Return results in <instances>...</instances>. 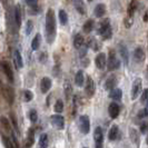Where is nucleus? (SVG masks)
I'll return each mask as SVG.
<instances>
[{
    "label": "nucleus",
    "mask_w": 148,
    "mask_h": 148,
    "mask_svg": "<svg viewBox=\"0 0 148 148\" xmlns=\"http://www.w3.org/2000/svg\"><path fill=\"white\" fill-rule=\"evenodd\" d=\"M29 119H30V121H32V123H36L38 120V114L35 109H31V110L29 111Z\"/></svg>",
    "instance_id": "nucleus-34"
},
{
    "label": "nucleus",
    "mask_w": 148,
    "mask_h": 148,
    "mask_svg": "<svg viewBox=\"0 0 148 148\" xmlns=\"http://www.w3.org/2000/svg\"><path fill=\"white\" fill-rule=\"evenodd\" d=\"M140 101L143 103V104H145V103H148V88L145 89V90L143 91V95H141Z\"/></svg>",
    "instance_id": "nucleus-37"
},
{
    "label": "nucleus",
    "mask_w": 148,
    "mask_h": 148,
    "mask_svg": "<svg viewBox=\"0 0 148 148\" xmlns=\"http://www.w3.org/2000/svg\"><path fill=\"white\" fill-rule=\"evenodd\" d=\"M137 1H132L130 3H129V6H128V16L129 17H133L134 12H135V10H136V8H137Z\"/></svg>",
    "instance_id": "nucleus-29"
},
{
    "label": "nucleus",
    "mask_w": 148,
    "mask_h": 148,
    "mask_svg": "<svg viewBox=\"0 0 148 148\" xmlns=\"http://www.w3.org/2000/svg\"><path fill=\"white\" fill-rule=\"evenodd\" d=\"M26 2H27V5H28V6H30V7H34V8H37L38 7V2H37V1H34V0H27Z\"/></svg>",
    "instance_id": "nucleus-39"
},
{
    "label": "nucleus",
    "mask_w": 148,
    "mask_h": 148,
    "mask_svg": "<svg viewBox=\"0 0 148 148\" xmlns=\"http://www.w3.org/2000/svg\"><path fill=\"white\" fill-rule=\"evenodd\" d=\"M111 36H112V29H111V27L109 28H107V29L105 30L104 32L101 34V38H103V40H108V39H110Z\"/></svg>",
    "instance_id": "nucleus-31"
},
{
    "label": "nucleus",
    "mask_w": 148,
    "mask_h": 148,
    "mask_svg": "<svg viewBox=\"0 0 148 148\" xmlns=\"http://www.w3.org/2000/svg\"><path fill=\"white\" fill-rule=\"evenodd\" d=\"M119 51H120V56L124 60V64L125 65H128V50L125 47V45H120L119 46Z\"/></svg>",
    "instance_id": "nucleus-21"
},
{
    "label": "nucleus",
    "mask_w": 148,
    "mask_h": 148,
    "mask_svg": "<svg viewBox=\"0 0 148 148\" xmlns=\"http://www.w3.org/2000/svg\"><path fill=\"white\" fill-rule=\"evenodd\" d=\"M110 27V23H109V20L108 19H106L104 21L100 22V25H99V28H98V32L101 35L103 32H104L105 30L107 29V28H109Z\"/></svg>",
    "instance_id": "nucleus-27"
},
{
    "label": "nucleus",
    "mask_w": 148,
    "mask_h": 148,
    "mask_svg": "<svg viewBox=\"0 0 148 148\" xmlns=\"http://www.w3.org/2000/svg\"><path fill=\"white\" fill-rule=\"evenodd\" d=\"M79 129L84 135H87L90 130V120L86 115H82L79 118Z\"/></svg>",
    "instance_id": "nucleus-3"
},
{
    "label": "nucleus",
    "mask_w": 148,
    "mask_h": 148,
    "mask_svg": "<svg viewBox=\"0 0 148 148\" xmlns=\"http://www.w3.org/2000/svg\"><path fill=\"white\" fill-rule=\"evenodd\" d=\"M94 12H95V16H96L97 18L104 17V15L106 14V6H105L104 3H98L96 7H95Z\"/></svg>",
    "instance_id": "nucleus-14"
},
{
    "label": "nucleus",
    "mask_w": 148,
    "mask_h": 148,
    "mask_svg": "<svg viewBox=\"0 0 148 148\" xmlns=\"http://www.w3.org/2000/svg\"><path fill=\"white\" fill-rule=\"evenodd\" d=\"M95 82L91 79V77L88 76L87 77V80H86V87H85V92L88 97H92L94 94H95Z\"/></svg>",
    "instance_id": "nucleus-6"
},
{
    "label": "nucleus",
    "mask_w": 148,
    "mask_h": 148,
    "mask_svg": "<svg viewBox=\"0 0 148 148\" xmlns=\"http://www.w3.org/2000/svg\"><path fill=\"white\" fill-rule=\"evenodd\" d=\"M108 112H109V116L110 118L116 119L119 116V112H120V107L118 104L116 103H111L108 107Z\"/></svg>",
    "instance_id": "nucleus-9"
},
{
    "label": "nucleus",
    "mask_w": 148,
    "mask_h": 148,
    "mask_svg": "<svg viewBox=\"0 0 148 148\" xmlns=\"http://www.w3.org/2000/svg\"><path fill=\"white\" fill-rule=\"evenodd\" d=\"M129 136H130V139L133 140V143H135L136 145H139V134L135 128L129 129Z\"/></svg>",
    "instance_id": "nucleus-23"
},
{
    "label": "nucleus",
    "mask_w": 148,
    "mask_h": 148,
    "mask_svg": "<svg viewBox=\"0 0 148 148\" xmlns=\"http://www.w3.org/2000/svg\"><path fill=\"white\" fill-rule=\"evenodd\" d=\"M58 16H59L60 23H61L62 26L67 25V22H68V15H67L66 11H65V10H59V12H58Z\"/></svg>",
    "instance_id": "nucleus-26"
},
{
    "label": "nucleus",
    "mask_w": 148,
    "mask_h": 148,
    "mask_svg": "<svg viewBox=\"0 0 148 148\" xmlns=\"http://www.w3.org/2000/svg\"><path fill=\"white\" fill-rule=\"evenodd\" d=\"M84 41H85V39L82 34H76L74 38V47L77 49H80L84 45Z\"/></svg>",
    "instance_id": "nucleus-16"
},
{
    "label": "nucleus",
    "mask_w": 148,
    "mask_h": 148,
    "mask_svg": "<svg viewBox=\"0 0 148 148\" xmlns=\"http://www.w3.org/2000/svg\"><path fill=\"white\" fill-rule=\"evenodd\" d=\"M107 65H108V70H109V71L116 70V69H118L119 66H120V61L116 58V55H115V51H114V50H110V51H109V58H108V61H107Z\"/></svg>",
    "instance_id": "nucleus-2"
},
{
    "label": "nucleus",
    "mask_w": 148,
    "mask_h": 148,
    "mask_svg": "<svg viewBox=\"0 0 148 148\" xmlns=\"http://www.w3.org/2000/svg\"><path fill=\"white\" fill-rule=\"evenodd\" d=\"M62 110H64V103H62V100L58 99L55 104V111L57 114H60V112H62Z\"/></svg>",
    "instance_id": "nucleus-32"
},
{
    "label": "nucleus",
    "mask_w": 148,
    "mask_h": 148,
    "mask_svg": "<svg viewBox=\"0 0 148 148\" xmlns=\"http://www.w3.org/2000/svg\"><path fill=\"white\" fill-rule=\"evenodd\" d=\"M144 112H145V116H148V103L145 107V109H144Z\"/></svg>",
    "instance_id": "nucleus-41"
},
{
    "label": "nucleus",
    "mask_w": 148,
    "mask_h": 148,
    "mask_svg": "<svg viewBox=\"0 0 148 148\" xmlns=\"http://www.w3.org/2000/svg\"><path fill=\"white\" fill-rule=\"evenodd\" d=\"M94 138H95V147L103 148V145H104V134H103V129L100 127H97L96 129H95Z\"/></svg>",
    "instance_id": "nucleus-4"
},
{
    "label": "nucleus",
    "mask_w": 148,
    "mask_h": 148,
    "mask_svg": "<svg viewBox=\"0 0 148 148\" xmlns=\"http://www.w3.org/2000/svg\"><path fill=\"white\" fill-rule=\"evenodd\" d=\"M34 29V22L31 21V20H28L27 21V28H26V34L27 35H30L31 34V31Z\"/></svg>",
    "instance_id": "nucleus-36"
},
{
    "label": "nucleus",
    "mask_w": 148,
    "mask_h": 148,
    "mask_svg": "<svg viewBox=\"0 0 148 148\" xmlns=\"http://www.w3.org/2000/svg\"><path fill=\"white\" fill-rule=\"evenodd\" d=\"M34 143H35V132H34V129H29L27 139H26V146H25V148H30L34 145Z\"/></svg>",
    "instance_id": "nucleus-17"
},
{
    "label": "nucleus",
    "mask_w": 148,
    "mask_h": 148,
    "mask_svg": "<svg viewBox=\"0 0 148 148\" xmlns=\"http://www.w3.org/2000/svg\"><path fill=\"white\" fill-rule=\"evenodd\" d=\"M133 22H134V19H133V17H126L125 18V26H126V28H130L132 27V25H133Z\"/></svg>",
    "instance_id": "nucleus-38"
},
{
    "label": "nucleus",
    "mask_w": 148,
    "mask_h": 148,
    "mask_svg": "<svg viewBox=\"0 0 148 148\" xmlns=\"http://www.w3.org/2000/svg\"><path fill=\"white\" fill-rule=\"evenodd\" d=\"M51 124L57 129H64L65 128V118L60 115H53L51 116Z\"/></svg>",
    "instance_id": "nucleus-7"
},
{
    "label": "nucleus",
    "mask_w": 148,
    "mask_h": 148,
    "mask_svg": "<svg viewBox=\"0 0 148 148\" xmlns=\"http://www.w3.org/2000/svg\"><path fill=\"white\" fill-rule=\"evenodd\" d=\"M1 66H2V68H3V71H5V74L7 75L9 82H14V73H12V69H11V67L9 66V65H8V62H6V61H3V62L1 64Z\"/></svg>",
    "instance_id": "nucleus-13"
},
{
    "label": "nucleus",
    "mask_w": 148,
    "mask_h": 148,
    "mask_svg": "<svg viewBox=\"0 0 148 148\" xmlns=\"http://www.w3.org/2000/svg\"><path fill=\"white\" fill-rule=\"evenodd\" d=\"M95 64H96V66L98 69H104L106 65H107V60H106V55L103 53V52H100V53H98L96 57V59H95Z\"/></svg>",
    "instance_id": "nucleus-11"
},
{
    "label": "nucleus",
    "mask_w": 148,
    "mask_h": 148,
    "mask_svg": "<svg viewBox=\"0 0 148 148\" xmlns=\"http://www.w3.org/2000/svg\"><path fill=\"white\" fill-rule=\"evenodd\" d=\"M147 20H148V14L146 12V14H145V17H144V21H147Z\"/></svg>",
    "instance_id": "nucleus-43"
},
{
    "label": "nucleus",
    "mask_w": 148,
    "mask_h": 148,
    "mask_svg": "<svg viewBox=\"0 0 148 148\" xmlns=\"http://www.w3.org/2000/svg\"><path fill=\"white\" fill-rule=\"evenodd\" d=\"M116 86H117V78H116V76H110L107 80H106V82H105V88H106V90H109V91H111V90H114V89L116 88Z\"/></svg>",
    "instance_id": "nucleus-12"
},
{
    "label": "nucleus",
    "mask_w": 148,
    "mask_h": 148,
    "mask_svg": "<svg viewBox=\"0 0 148 148\" xmlns=\"http://www.w3.org/2000/svg\"><path fill=\"white\" fill-rule=\"evenodd\" d=\"M147 130H148V124H147V123L141 124V126H140V132H141V133H143V134L147 133Z\"/></svg>",
    "instance_id": "nucleus-40"
},
{
    "label": "nucleus",
    "mask_w": 148,
    "mask_h": 148,
    "mask_svg": "<svg viewBox=\"0 0 148 148\" xmlns=\"http://www.w3.org/2000/svg\"><path fill=\"white\" fill-rule=\"evenodd\" d=\"M145 58H146V55L143 50V48L137 47L135 49V51H134V59H135V61L138 62V64H141V62L145 61Z\"/></svg>",
    "instance_id": "nucleus-10"
},
{
    "label": "nucleus",
    "mask_w": 148,
    "mask_h": 148,
    "mask_svg": "<svg viewBox=\"0 0 148 148\" xmlns=\"http://www.w3.org/2000/svg\"><path fill=\"white\" fill-rule=\"evenodd\" d=\"M94 27H95V22H94V20L89 19V20H87V21L84 23V26H82V30H84V32L89 34V32H91V31H92Z\"/></svg>",
    "instance_id": "nucleus-22"
},
{
    "label": "nucleus",
    "mask_w": 148,
    "mask_h": 148,
    "mask_svg": "<svg viewBox=\"0 0 148 148\" xmlns=\"http://www.w3.org/2000/svg\"><path fill=\"white\" fill-rule=\"evenodd\" d=\"M47 146H48V136L46 134H42L40 136V139H39V147L47 148Z\"/></svg>",
    "instance_id": "nucleus-28"
},
{
    "label": "nucleus",
    "mask_w": 148,
    "mask_h": 148,
    "mask_svg": "<svg viewBox=\"0 0 148 148\" xmlns=\"http://www.w3.org/2000/svg\"><path fill=\"white\" fill-rule=\"evenodd\" d=\"M56 38V16L53 9L49 8L46 14V39L48 44H52Z\"/></svg>",
    "instance_id": "nucleus-1"
},
{
    "label": "nucleus",
    "mask_w": 148,
    "mask_h": 148,
    "mask_svg": "<svg viewBox=\"0 0 148 148\" xmlns=\"http://www.w3.org/2000/svg\"><path fill=\"white\" fill-rule=\"evenodd\" d=\"M109 97H110L111 99L116 100V101H120L121 98H123V91H121V89L115 88L114 90H111L110 94H109Z\"/></svg>",
    "instance_id": "nucleus-15"
},
{
    "label": "nucleus",
    "mask_w": 148,
    "mask_h": 148,
    "mask_svg": "<svg viewBox=\"0 0 148 148\" xmlns=\"http://www.w3.org/2000/svg\"><path fill=\"white\" fill-rule=\"evenodd\" d=\"M119 137V129L117 126H112L109 130V134H108V138L109 140H116Z\"/></svg>",
    "instance_id": "nucleus-20"
},
{
    "label": "nucleus",
    "mask_w": 148,
    "mask_h": 148,
    "mask_svg": "<svg viewBox=\"0 0 148 148\" xmlns=\"http://www.w3.org/2000/svg\"><path fill=\"white\" fill-rule=\"evenodd\" d=\"M40 42H41V36L37 34L35 38L32 39V41H31V48H32V50H38L39 49V47H40Z\"/></svg>",
    "instance_id": "nucleus-25"
},
{
    "label": "nucleus",
    "mask_w": 148,
    "mask_h": 148,
    "mask_svg": "<svg viewBox=\"0 0 148 148\" xmlns=\"http://www.w3.org/2000/svg\"><path fill=\"white\" fill-rule=\"evenodd\" d=\"M75 7H76V9H77L82 15H84V14L86 12V10H85V5H84L82 1H75Z\"/></svg>",
    "instance_id": "nucleus-30"
},
{
    "label": "nucleus",
    "mask_w": 148,
    "mask_h": 148,
    "mask_svg": "<svg viewBox=\"0 0 148 148\" xmlns=\"http://www.w3.org/2000/svg\"><path fill=\"white\" fill-rule=\"evenodd\" d=\"M14 60H15V64L17 68H22L23 67L21 53L19 52V50H15V52H14Z\"/></svg>",
    "instance_id": "nucleus-18"
},
{
    "label": "nucleus",
    "mask_w": 148,
    "mask_h": 148,
    "mask_svg": "<svg viewBox=\"0 0 148 148\" xmlns=\"http://www.w3.org/2000/svg\"><path fill=\"white\" fill-rule=\"evenodd\" d=\"M23 97H25V101H30L34 98V94L30 90H25L23 91Z\"/></svg>",
    "instance_id": "nucleus-35"
},
{
    "label": "nucleus",
    "mask_w": 148,
    "mask_h": 148,
    "mask_svg": "<svg viewBox=\"0 0 148 148\" xmlns=\"http://www.w3.org/2000/svg\"><path fill=\"white\" fill-rule=\"evenodd\" d=\"M141 87H143V82L140 78L135 79L133 84V89H132V99L135 100L137 97L139 96V92L141 91Z\"/></svg>",
    "instance_id": "nucleus-5"
},
{
    "label": "nucleus",
    "mask_w": 148,
    "mask_h": 148,
    "mask_svg": "<svg viewBox=\"0 0 148 148\" xmlns=\"http://www.w3.org/2000/svg\"><path fill=\"white\" fill-rule=\"evenodd\" d=\"M85 82V76H84V73L82 70H79L77 71V74L75 76V84L78 86V87H82Z\"/></svg>",
    "instance_id": "nucleus-19"
},
{
    "label": "nucleus",
    "mask_w": 148,
    "mask_h": 148,
    "mask_svg": "<svg viewBox=\"0 0 148 148\" xmlns=\"http://www.w3.org/2000/svg\"><path fill=\"white\" fill-rule=\"evenodd\" d=\"M10 148H14V147H12V146H10Z\"/></svg>",
    "instance_id": "nucleus-44"
},
{
    "label": "nucleus",
    "mask_w": 148,
    "mask_h": 148,
    "mask_svg": "<svg viewBox=\"0 0 148 148\" xmlns=\"http://www.w3.org/2000/svg\"><path fill=\"white\" fill-rule=\"evenodd\" d=\"M84 148H87V147H84Z\"/></svg>",
    "instance_id": "nucleus-45"
},
{
    "label": "nucleus",
    "mask_w": 148,
    "mask_h": 148,
    "mask_svg": "<svg viewBox=\"0 0 148 148\" xmlns=\"http://www.w3.org/2000/svg\"><path fill=\"white\" fill-rule=\"evenodd\" d=\"M71 92H73V89H71V85L69 84V82H67L65 84V95H66L67 99H69V97L71 95Z\"/></svg>",
    "instance_id": "nucleus-33"
},
{
    "label": "nucleus",
    "mask_w": 148,
    "mask_h": 148,
    "mask_svg": "<svg viewBox=\"0 0 148 148\" xmlns=\"http://www.w3.org/2000/svg\"><path fill=\"white\" fill-rule=\"evenodd\" d=\"M14 17H15V21L17 27H20V25H21V12H20V7L19 6H16Z\"/></svg>",
    "instance_id": "nucleus-24"
},
{
    "label": "nucleus",
    "mask_w": 148,
    "mask_h": 148,
    "mask_svg": "<svg viewBox=\"0 0 148 148\" xmlns=\"http://www.w3.org/2000/svg\"><path fill=\"white\" fill-rule=\"evenodd\" d=\"M138 117H139V118H143V117H145V112H144V110L140 111V112L138 114Z\"/></svg>",
    "instance_id": "nucleus-42"
},
{
    "label": "nucleus",
    "mask_w": 148,
    "mask_h": 148,
    "mask_svg": "<svg viewBox=\"0 0 148 148\" xmlns=\"http://www.w3.org/2000/svg\"><path fill=\"white\" fill-rule=\"evenodd\" d=\"M51 86H52V82L50 78L44 77L41 79V82H40V90H41L42 94H47L49 91V89L51 88Z\"/></svg>",
    "instance_id": "nucleus-8"
}]
</instances>
